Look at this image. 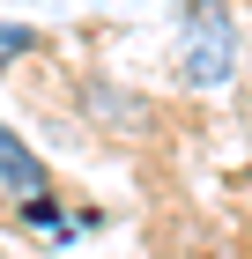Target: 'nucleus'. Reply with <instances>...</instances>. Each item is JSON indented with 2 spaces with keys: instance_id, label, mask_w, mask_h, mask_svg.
Listing matches in <instances>:
<instances>
[{
  "instance_id": "7ed1b4c3",
  "label": "nucleus",
  "mask_w": 252,
  "mask_h": 259,
  "mask_svg": "<svg viewBox=\"0 0 252 259\" xmlns=\"http://www.w3.org/2000/svg\"><path fill=\"white\" fill-rule=\"evenodd\" d=\"M0 193H15V207H22V200H45V193H52V170H45V156H38V148H22L8 126H0Z\"/></svg>"
},
{
  "instance_id": "20e7f679",
  "label": "nucleus",
  "mask_w": 252,
  "mask_h": 259,
  "mask_svg": "<svg viewBox=\"0 0 252 259\" xmlns=\"http://www.w3.org/2000/svg\"><path fill=\"white\" fill-rule=\"evenodd\" d=\"M22 222H30V230H45L52 244H75V237H82V215H67V207H59V193L22 200Z\"/></svg>"
},
{
  "instance_id": "39448f33",
  "label": "nucleus",
  "mask_w": 252,
  "mask_h": 259,
  "mask_svg": "<svg viewBox=\"0 0 252 259\" xmlns=\"http://www.w3.org/2000/svg\"><path fill=\"white\" fill-rule=\"evenodd\" d=\"M22 52H38V30L30 22H0V60H22Z\"/></svg>"
},
{
  "instance_id": "f03ea898",
  "label": "nucleus",
  "mask_w": 252,
  "mask_h": 259,
  "mask_svg": "<svg viewBox=\"0 0 252 259\" xmlns=\"http://www.w3.org/2000/svg\"><path fill=\"white\" fill-rule=\"evenodd\" d=\"M82 111H89V126L156 134V104L141 97V89H126V81H112V74H82Z\"/></svg>"
},
{
  "instance_id": "f257e3e1",
  "label": "nucleus",
  "mask_w": 252,
  "mask_h": 259,
  "mask_svg": "<svg viewBox=\"0 0 252 259\" xmlns=\"http://www.w3.org/2000/svg\"><path fill=\"white\" fill-rule=\"evenodd\" d=\"M237 74V22L215 0H186L178 8V81L186 89H230Z\"/></svg>"
}]
</instances>
